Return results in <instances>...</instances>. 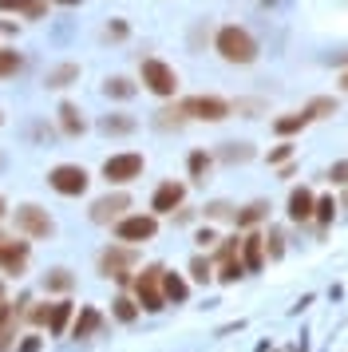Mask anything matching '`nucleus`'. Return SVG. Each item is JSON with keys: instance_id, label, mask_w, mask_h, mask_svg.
I'll use <instances>...</instances> for the list:
<instances>
[{"instance_id": "f257e3e1", "label": "nucleus", "mask_w": 348, "mask_h": 352, "mask_svg": "<svg viewBox=\"0 0 348 352\" xmlns=\"http://www.w3.org/2000/svg\"><path fill=\"white\" fill-rule=\"evenodd\" d=\"M214 48H218V56L226 64H253L257 60V40L246 28H237V24H226L214 36Z\"/></svg>"}, {"instance_id": "f03ea898", "label": "nucleus", "mask_w": 348, "mask_h": 352, "mask_svg": "<svg viewBox=\"0 0 348 352\" xmlns=\"http://www.w3.org/2000/svg\"><path fill=\"white\" fill-rule=\"evenodd\" d=\"M162 265H146V270L135 277V301L139 309L146 313H158V309H166V297H162Z\"/></svg>"}, {"instance_id": "7ed1b4c3", "label": "nucleus", "mask_w": 348, "mask_h": 352, "mask_svg": "<svg viewBox=\"0 0 348 352\" xmlns=\"http://www.w3.org/2000/svg\"><path fill=\"white\" fill-rule=\"evenodd\" d=\"M135 265H139V254H135L131 245H107V250L99 254V273L111 277V281H119V285L131 281V270H135Z\"/></svg>"}, {"instance_id": "20e7f679", "label": "nucleus", "mask_w": 348, "mask_h": 352, "mask_svg": "<svg viewBox=\"0 0 348 352\" xmlns=\"http://www.w3.org/2000/svg\"><path fill=\"white\" fill-rule=\"evenodd\" d=\"M178 107H182L186 119H202V123H221L226 115L234 111V107H230L226 99H218V96H194V99H182Z\"/></svg>"}, {"instance_id": "39448f33", "label": "nucleus", "mask_w": 348, "mask_h": 352, "mask_svg": "<svg viewBox=\"0 0 348 352\" xmlns=\"http://www.w3.org/2000/svg\"><path fill=\"white\" fill-rule=\"evenodd\" d=\"M142 83H146V91H155V96L171 99L178 91V76H174L171 64H162V60H142Z\"/></svg>"}, {"instance_id": "423d86ee", "label": "nucleus", "mask_w": 348, "mask_h": 352, "mask_svg": "<svg viewBox=\"0 0 348 352\" xmlns=\"http://www.w3.org/2000/svg\"><path fill=\"white\" fill-rule=\"evenodd\" d=\"M139 175H142V155H135V151H127V155H111V159L103 162V178L115 182V186L135 182Z\"/></svg>"}, {"instance_id": "0eeeda50", "label": "nucleus", "mask_w": 348, "mask_h": 352, "mask_svg": "<svg viewBox=\"0 0 348 352\" xmlns=\"http://www.w3.org/2000/svg\"><path fill=\"white\" fill-rule=\"evenodd\" d=\"M158 234V218L155 214H131L115 222V238L119 241H151Z\"/></svg>"}, {"instance_id": "6e6552de", "label": "nucleus", "mask_w": 348, "mask_h": 352, "mask_svg": "<svg viewBox=\"0 0 348 352\" xmlns=\"http://www.w3.org/2000/svg\"><path fill=\"white\" fill-rule=\"evenodd\" d=\"M47 186H52L56 194L76 198V194L87 190V170H83V166H72V162H63V166H56V170L47 175Z\"/></svg>"}, {"instance_id": "1a4fd4ad", "label": "nucleus", "mask_w": 348, "mask_h": 352, "mask_svg": "<svg viewBox=\"0 0 348 352\" xmlns=\"http://www.w3.org/2000/svg\"><path fill=\"white\" fill-rule=\"evenodd\" d=\"M16 230H24L28 238H52V218H47V210L40 206H20L16 210Z\"/></svg>"}, {"instance_id": "9d476101", "label": "nucleus", "mask_w": 348, "mask_h": 352, "mask_svg": "<svg viewBox=\"0 0 348 352\" xmlns=\"http://www.w3.org/2000/svg\"><path fill=\"white\" fill-rule=\"evenodd\" d=\"M131 206V194H107V198H99V202H95L91 206V222H119V218H123V210Z\"/></svg>"}, {"instance_id": "9b49d317", "label": "nucleus", "mask_w": 348, "mask_h": 352, "mask_svg": "<svg viewBox=\"0 0 348 352\" xmlns=\"http://www.w3.org/2000/svg\"><path fill=\"white\" fill-rule=\"evenodd\" d=\"M182 198H186V186L171 178V182H162V186L155 190V198H151V210H155V214H174V210L182 206Z\"/></svg>"}, {"instance_id": "f8f14e48", "label": "nucleus", "mask_w": 348, "mask_h": 352, "mask_svg": "<svg viewBox=\"0 0 348 352\" xmlns=\"http://www.w3.org/2000/svg\"><path fill=\"white\" fill-rule=\"evenodd\" d=\"M313 210H316V198H313L309 186H297V190L289 194V218H293V222H309Z\"/></svg>"}, {"instance_id": "ddd939ff", "label": "nucleus", "mask_w": 348, "mask_h": 352, "mask_svg": "<svg viewBox=\"0 0 348 352\" xmlns=\"http://www.w3.org/2000/svg\"><path fill=\"white\" fill-rule=\"evenodd\" d=\"M24 265H28V241H8V245H0V270L20 273Z\"/></svg>"}, {"instance_id": "4468645a", "label": "nucleus", "mask_w": 348, "mask_h": 352, "mask_svg": "<svg viewBox=\"0 0 348 352\" xmlns=\"http://www.w3.org/2000/svg\"><path fill=\"white\" fill-rule=\"evenodd\" d=\"M261 257H265V238L261 234H246L241 238V261H246V270H261Z\"/></svg>"}, {"instance_id": "2eb2a0df", "label": "nucleus", "mask_w": 348, "mask_h": 352, "mask_svg": "<svg viewBox=\"0 0 348 352\" xmlns=\"http://www.w3.org/2000/svg\"><path fill=\"white\" fill-rule=\"evenodd\" d=\"M16 317H20V305H0V352L12 344V336H16Z\"/></svg>"}, {"instance_id": "dca6fc26", "label": "nucleus", "mask_w": 348, "mask_h": 352, "mask_svg": "<svg viewBox=\"0 0 348 352\" xmlns=\"http://www.w3.org/2000/svg\"><path fill=\"white\" fill-rule=\"evenodd\" d=\"M309 123H313V119H309L305 111H293V115H281V119H273V131H277L281 139H289V135H297V131H305Z\"/></svg>"}, {"instance_id": "f3484780", "label": "nucleus", "mask_w": 348, "mask_h": 352, "mask_svg": "<svg viewBox=\"0 0 348 352\" xmlns=\"http://www.w3.org/2000/svg\"><path fill=\"white\" fill-rule=\"evenodd\" d=\"M0 8H8V12H20V16H44L47 12V0H0Z\"/></svg>"}, {"instance_id": "a211bd4d", "label": "nucleus", "mask_w": 348, "mask_h": 352, "mask_svg": "<svg viewBox=\"0 0 348 352\" xmlns=\"http://www.w3.org/2000/svg\"><path fill=\"white\" fill-rule=\"evenodd\" d=\"M99 329H103V317H99V309H83V313H79V320H76V329H72V336H76V340H83V336L99 333Z\"/></svg>"}, {"instance_id": "6ab92c4d", "label": "nucleus", "mask_w": 348, "mask_h": 352, "mask_svg": "<svg viewBox=\"0 0 348 352\" xmlns=\"http://www.w3.org/2000/svg\"><path fill=\"white\" fill-rule=\"evenodd\" d=\"M186 293H190V285L178 277V273H162V297H166V301L182 305L186 301Z\"/></svg>"}, {"instance_id": "aec40b11", "label": "nucleus", "mask_w": 348, "mask_h": 352, "mask_svg": "<svg viewBox=\"0 0 348 352\" xmlns=\"http://www.w3.org/2000/svg\"><path fill=\"white\" fill-rule=\"evenodd\" d=\"M60 127L67 131V135H83V127H87V119L79 115L76 103H63L60 107Z\"/></svg>"}, {"instance_id": "412c9836", "label": "nucleus", "mask_w": 348, "mask_h": 352, "mask_svg": "<svg viewBox=\"0 0 348 352\" xmlns=\"http://www.w3.org/2000/svg\"><path fill=\"white\" fill-rule=\"evenodd\" d=\"M72 80H79V64H60V67H52L44 76L47 87H67Z\"/></svg>"}, {"instance_id": "4be33fe9", "label": "nucleus", "mask_w": 348, "mask_h": 352, "mask_svg": "<svg viewBox=\"0 0 348 352\" xmlns=\"http://www.w3.org/2000/svg\"><path fill=\"white\" fill-rule=\"evenodd\" d=\"M269 214V202H250V206L241 210V214H234V226L237 230H246V226H257L261 218Z\"/></svg>"}, {"instance_id": "5701e85b", "label": "nucleus", "mask_w": 348, "mask_h": 352, "mask_svg": "<svg viewBox=\"0 0 348 352\" xmlns=\"http://www.w3.org/2000/svg\"><path fill=\"white\" fill-rule=\"evenodd\" d=\"M67 320H72V301H56L52 305V317H47V329L60 336L67 329Z\"/></svg>"}, {"instance_id": "b1692460", "label": "nucleus", "mask_w": 348, "mask_h": 352, "mask_svg": "<svg viewBox=\"0 0 348 352\" xmlns=\"http://www.w3.org/2000/svg\"><path fill=\"white\" fill-rule=\"evenodd\" d=\"M301 111L309 115V119H329V115H336V99L332 96H316L309 107H301Z\"/></svg>"}, {"instance_id": "393cba45", "label": "nucleus", "mask_w": 348, "mask_h": 352, "mask_svg": "<svg viewBox=\"0 0 348 352\" xmlns=\"http://www.w3.org/2000/svg\"><path fill=\"white\" fill-rule=\"evenodd\" d=\"M103 91L115 96V99H131V96H135V83L127 80V76H111V80L103 83Z\"/></svg>"}, {"instance_id": "a878e982", "label": "nucleus", "mask_w": 348, "mask_h": 352, "mask_svg": "<svg viewBox=\"0 0 348 352\" xmlns=\"http://www.w3.org/2000/svg\"><path fill=\"white\" fill-rule=\"evenodd\" d=\"M99 127L107 131V135H127V131H135V119H127V115H107Z\"/></svg>"}, {"instance_id": "bb28decb", "label": "nucleus", "mask_w": 348, "mask_h": 352, "mask_svg": "<svg viewBox=\"0 0 348 352\" xmlns=\"http://www.w3.org/2000/svg\"><path fill=\"white\" fill-rule=\"evenodd\" d=\"M221 159H226V162H246V159H253V146L250 143H226Z\"/></svg>"}, {"instance_id": "cd10ccee", "label": "nucleus", "mask_w": 348, "mask_h": 352, "mask_svg": "<svg viewBox=\"0 0 348 352\" xmlns=\"http://www.w3.org/2000/svg\"><path fill=\"white\" fill-rule=\"evenodd\" d=\"M241 254V234H230V238H221V250H218V265L221 261H234Z\"/></svg>"}, {"instance_id": "c85d7f7f", "label": "nucleus", "mask_w": 348, "mask_h": 352, "mask_svg": "<svg viewBox=\"0 0 348 352\" xmlns=\"http://www.w3.org/2000/svg\"><path fill=\"white\" fill-rule=\"evenodd\" d=\"M241 273H246V261H241V257H234V261H221L218 281H226V285H230V281H237Z\"/></svg>"}, {"instance_id": "c756f323", "label": "nucleus", "mask_w": 348, "mask_h": 352, "mask_svg": "<svg viewBox=\"0 0 348 352\" xmlns=\"http://www.w3.org/2000/svg\"><path fill=\"white\" fill-rule=\"evenodd\" d=\"M115 317L131 324V320L139 317V301H131V297H119V301H115Z\"/></svg>"}, {"instance_id": "7c9ffc66", "label": "nucleus", "mask_w": 348, "mask_h": 352, "mask_svg": "<svg viewBox=\"0 0 348 352\" xmlns=\"http://www.w3.org/2000/svg\"><path fill=\"white\" fill-rule=\"evenodd\" d=\"M44 285H47V289H56V293H67V289H72V273H67V270H52Z\"/></svg>"}, {"instance_id": "2f4dec72", "label": "nucleus", "mask_w": 348, "mask_h": 352, "mask_svg": "<svg viewBox=\"0 0 348 352\" xmlns=\"http://www.w3.org/2000/svg\"><path fill=\"white\" fill-rule=\"evenodd\" d=\"M190 277H194V281H210V277H214V270H210V261H206V257H194V261H190Z\"/></svg>"}, {"instance_id": "473e14b6", "label": "nucleus", "mask_w": 348, "mask_h": 352, "mask_svg": "<svg viewBox=\"0 0 348 352\" xmlns=\"http://www.w3.org/2000/svg\"><path fill=\"white\" fill-rule=\"evenodd\" d=\"M186 166H190V175H194V178H202L206 170H210V155H206V151H194Z\"/></svg>"}, {"instance_id": "72a5a7b5", "label": "nucleus", "mask_w": 348, "mask_h": 352, "mask_svg": "<svg viewBox=\"0 0 348 352\" xmlns=\"http://www.w3.org/2000/svg\"><path fill=\"white\" fill-rule=\"evenodd\" d=\"M332 210H336V202H332V198H316V210H313V218L320 226H329L332 222Z\"/></svg>"}, {"instance_id": "f704fd0d", "label": "nucleus", "mask_w": 348, "mask_h": 352, "mask_svg": "<svg viewBox=\"0 0 348 352\" xmlns=\"http://www.w3.org/2000/svg\"><path fill=\"white\" fill-rule=\"evenodd\" d=\"M265 254L277 261V257L285 254V238H281V230H269V238H265Z\"/></svg>"}, {"instance_id": "c9c22d12", "label": "nucleus", "mask_w": 348, "mask_h": 352, "mask_svg": "<svg viewBox=\"0 0 348 352\" xmlns=\"http://www.w3.org/2000/svg\"><path fill=\"white\" fill-rule=\"evenodd\" d=\"M20 64H24V60H20L16 52H0V76H16Z\"/></svg>"}, {"instance_id": "e433bc0d", "label": "nucleus", "mask_w": 348, "mask_h": 352, "mask_svg": "<svg viewBox=\"0 0 348 352\" xmlns=\"http://www.w3.org/2000/svg\"><path fill=\"white\" fill-rule=\"evenodd\" d=\"M206 218H210V222H218V218H234V206H230V202H210V206H206Z\"/></svg>"}, {"instance_id": "4c0bfd02", "label": "nucleus", "mask_w": 348, "mask_h": 352, "mask_svg": "<svg viewBox=\"0 0 348 352\" xmlns=\"http://www.w3.org/2000/svg\"><path fill=\"white\" fill-rule=\"evenodd\" d=\"M329 182H348V159L332 162V170H329Z\"/></svg>"}, {"instance_id": "58836bf2", "label": "nucleus", "mask_w": 348, "mask_h": 352, "mask_svg": "<svg viewBox=\"0 0 348 352\" xmlns=\"http://www.w3.org/2000/svg\"><path fill=\"white\" fill-rule=\"evenodd\" d=\"M47 317H52V305H36V309L28 313L32 324H47Z\"/></svg>"}, {"instance_id": "ea45409f", "label": "nucleus", "mask_w": 348, "mask_h": 352, "mask_svg": "<svg viewBox=\"0 0 348 352\" xmlns=\"http://www.w3.org/2000/svg\"><path fill=\"white\" fill-rule=\"evenodd\" d=\"M289 155H293V146H289V143H281V146H273V151H269V162H285Z\"/></svg>"}, {"instance_id": "a19ab883", "label": "nucleus", "mask_w": 348, "mask_h": 352, "mask_svg": "<svg viewBox=\"0 0 348 352\" xmlns=\"http://www.w3.org/2000/svg\"><path fill=\"white\" fill-rule=\"evenodd\" d=\"M198 245H202V250H210V245H214V241H218V234H214V230H198Z\"/></svg>"}, {"instance_id": "79ce46f5", "label": "nucleus", "mask_w": 348, "mask_h": 352, "mask_svg": "<svg viewBox=\"0 0 348 352\" xmlns=\"http://www.w3.org/2000/svg\"><path fill=\"white\" fill-rule=\"evenodd\" d=\"M123 36H127V24H123V20L107 24V40H123Z\"/></svg>"}, {"instance_id": "37998d69", "label": "nucleus", "mask_w": 348, "mask_h": 352, "mask_svg": "<svg viewBox=\"0 0 348 352\" xmlns=\"http://www.w3.org/2000/svg\"><path fill=\"white\" fill-rule=\"evenodd\" d=\"M20 352H40V336H28V340L20 344Z\"/></svg>"}, {"instance_id": "c03bdc74", "label": "nucleus", "mask_w": 348, "mask_h": 352, "mask_svg": "<svg viewBox=\"0 0 348 352\" xmlns=\"http://www.w3.org/2000/svg\"><path fill=\"white\" fill-rule=\"evenodd\" d=\"M340 87H345V91H348V72H345V76H340Z\"/></svg>"}, {"instance_id": "a18cd8bd", "label": "nucleus", "mask_w": 348, "mask_h": 352, "mask_svg": "<svg viewBox=\"0 0 348 352\" xmlns=\"http://www.w3.org/2000/svg\"><path fill=\"white\" fill-rule=\"evenodd\" d=\"M56 4H79V0H56Z\"/></svg>"}, {"instance_id": "49530a36", "label": "nucleus", "mask_w": 348, "mask_h": 352, "mask_svg": "<svg viewBox=\"0 0 348 352\" xmlns=\"http://www.w3.org/2000/svg\"><path fill=\"white\" fill-rule=\"evenodd\" d=\"M0 305H4V285H0Z\"/></svg>"}, {"instance_id": "de8ad7c7", "label": "nucleus", "mask_w": 348, "mask_h": 352, "mask_svg": "<svg viewBox=\"0 0 348 352\" xmlns=\"http://www.w3.org/2000/svg\"><path fill=\"white\" fill-rule=\"evenodd\" d=\"M0 214H4V198H0Z\"/></svg>"}]
</instances>
